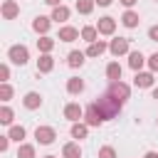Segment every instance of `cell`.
Masks as SVG:
<instances>
[{"mask_svg":"<svg viewBox=\"0 0 158 158\" xmlns=\"http://www.w3.org/2000/svg\"><path fill=\"white\" fill-rule=\"evenodd\" d=\"M94 104L99 106V111L104 114V118H106V121H109V118H116V116H118V111H121V106H123V101H121V99H116L109 89H106V91H104Z\"/></svg>","mask_w":158,"mask_h":158,"instance_id":"obj_1","label":"cell"},{"mask_svg":"<svg viewBox=\"0 0 158 158\" xmlns=\"http://www.w3.org/2000/svg\"><path fill=\"white\" fill-rule=\"evenodd\" d=\"M7 57H10V62L12 64H27V59H30V52H27V47L25 44H12L10 49H7Z\"/></svg>","mask_w":158,"mask_h":158,"instance_id":"obj_2","label":"cell"},{"mask_svg":"<svg viewBox=\"0 0 158 158\" xmlns=\"http://www.w3.org/2000/svg\"><path fill=\"white\" fill-rule=\"evenodd\" d=\"M84 121H86L89 126H101L106 118H104V114L99 111V106H96V104H89V106L84 109Z\"/></svg>","mask_w":158,"mask_h":158,"instance_id":"obj_3","label":"cell"},{"mask_svg":"<svg viewBox=\"0 0 158 158\" xmlns=\"http://www.w3.org/2000/svg\"><path fill=\"white\" fill-rule=\"evenodd\" d=\"M35 138H37V143H42V146H49V143L57 138V133H54L52 126H37V128H35Z\"/></svg>","mask_w":158,"mask_h":158,"instance_id":"obj_4","label":"cell"},{"mask_svg":"<svg viewBox=\"0 0 158 158\" xmlns=\"http://www.w3.org/2000/svg\"><path fill=\"white\" fill-rule=\"evenodd\" d=\"M109 52H111L114 57L128 54V40H126V37H116V40H111V44H109Z\"/></svg>","mask_w":158,"mask_h":158,"instance_id":"obj_5","label":"cell"},{"mask_svg":"<svg viewBox=\"0 0 158 158\" xmlns=\"http://www.w3.org/2000/svg\"><path fill=\"white\" fill-rule=\"evenodd\" d=\"M109 91H111L116 99H121V101H126V99H128V94H131L128 84H123L121 79H118V81H111V84H109Z\"/></svg>","mask_w":158,"mask_h":158,"instance_id":"obj_6","label":"cell"},{"mask_svg":"<svg viewBox=\"0 0 158 158\" xmlns=\"http://www.w3.org/2000/svg\"><path fill=\"white\" fill-rule=\"evenodd\" d=\"M96 30H99V35H114V30H116V20H114V17H99Z\"/></svg>","mask_w":158,"mask_h":158,"instance_id":"obj_7","label":"cell"},{"mask_svg":"<svg viewBox=\"0 0 158 158\" xmlns=\"http://www.w3.org/2000/svg\"><path fill=\"white\" fill-rule=\"evenodd\" d=\"M0 12H2V17H5V20H12V17H17V15H20V7H17V2H15V0H5V2H2V7H0Z\"/></svg>","mask_w":158,"mask_h":158,"instance_id":"obj_8","label":"cell"},{"mask_svg":"<svg viewBox=\"0 0 158 158\" xmlns=\"http://www.w3.org/2000/svg\"><path fill=\"white\" fill-rule=\"evenodd\" d=\"M133 84H136L138 89H148V86H153V74H151V72H136Z\"/></svg>","mask_w":158,"mask_h":158,"instance_id":"obj_9","label":"cell"},{"mask_svg":"<svg viewBox=\"0 0 158 158\" xmlns=\"http://www.w3.org/2000/svg\"><path fill=\"white\" fill-rule=\"evenodd\" d=\"M49 25H52V17H44V15H40V17H35V22H32V30H35V32H40V35H47Z\"/></svg>","mask_w":158,"mask_h":158,"instance_id":"obj_10","label":"cell"},{"mask_svg":"<svg viewBox=\"0 0 158 158\" xmlns=\"http://www.w3.org/2000/svg\"><path fill=\"white\" fill-rule=\"evenodd\" d=\"M106 49H109V44L101 42V40H96V42H91V44L86 47V57H101Z\"/></svg>","mask_w":158,"mask_h":158,"instance_id":"obj_11","label":"cell"},{"mask_svg":"<svg viewBox=\"0 0 158 158\" xmlns=\"http://www.w3.org/2000/svg\"><path fill=\"white\" fill-rule=\"evenodd\" d=\"M52 69H54L52 54H42V57L37 59V72H40V74H47V72H52Z\"/></svg>","mask_w":158,"mask_h":158,"instance_id":"obj_12","label":"cell"},{"mask_svg":"<svg viewBox=\"0 0 158 158\" xmlns=\"http://www.w3.org/2000/svg\"><path fill=\"white\" fill-rule=\"evenodd\" d=\"M64 116H67L69 121H79V118L84 116V109H81L79 104H67V106H64Z\"/></svg>","mask_w":158,"mask_h":158,"instance_id":"obj_13","label":"cell"},{"mask_svg":"<svg viewBox=\"0 0 158 158\" xmlns=\"http://www.w3.org/2000/svg\"><path fill=\"white\" fill-rule=\"evenodd\" d=\"M77 37H79V30H77V27H69V25L59 27V40H62V42H74Z\"/></svg>","mask_w":158,"mask_h":158,"instance_id":"obj_14","label":"cell"},{"mask_svg":"<svg viewBox=\"0 0 158 158\" xmlns=\"http://www.w3.org/2000/svg\"><path fill=\"white\" fill-rule=\"evenodd\" d=\"M84 57H86V52H79V49H74V52H69V57H67V64H69L72 69H77V67H81V64H84Z\"/></svg>","mask_w":158,"mask_h":158,"instance_id":"obj_15","label":"cell"},{"mask_svg":"<svg viewBox=\"0 0 158 158\" xmlns=\"http://www.w3.org/2000/svg\"><path fill=\"white\" fill-rule=\"evenodd\" d=\"M52 20H54V22H67V20H69V7H67V5H57V7L52 10Z\"/></svg>","mask_w":158,"mask_h":158,"instance_id":"obj_16","label":"cell"},{"mask_svg":"<svg viewBox=\"0 0 158 158\" xmlns=\"http://www.w3.org/2000/svg\"><path fill=\"white\" fill-rule=\"evenodd\" d=\"M143 54L141 52H128V67L133 69V72H141V67H143Z\"/></svg>","mask_w":158,"mask_h":158,"instance_id":"obj_17","label":"cell"},{"mask_svg":"<svg viewBox=\"0 0 158 158\" xmlns=\"http://www.w3.org/2000/svg\"><path fill=\"white\" fill-rule=\"evenodd\" d=\"M121 22H123L126 27H136V25L141 22V17H138V12H133V10H126V12L121 15Z\"/></svg>","mask_w":158,"mask_h":158,"instance_id":"obj_18","label":"cell"},{"mask_svg":"<svg viewBox=\"0 0 158 158\" xmlns=\"http://www.w3.org/2000/svg\"><path fill=\"white\" fill-rule=\"evenodd\" d=\"M52 47H54V40H52V37L42 35V37L37 40V49H40L42 54H49V52H52Z\"/></svg>","mask_w":158,"mask_h":158,"instance_id":"obj_19","label":"cell"},{"mask_svg":"<svg viewBox=\"0 0 158 158\" xmlns=\"http://www.w3.org/2000/svg\"><path fill=\"white\" fill-rule=\"evenodd\" d=\"M25 106H27V109H40V106H42V96H40L37 91L25 94Z\"/></svg>","mask_w":158,"mask_h":158,"instance_id":"obj_20","label":"cell"},{"mask_svg":"<svg viewBox=\"0 0 158 158\" xmlns=\"http://www.w3.org/2000/svg\"><path fill=\"white\" fill-rule=\"evenodd\" d=\"M62 156H64V158H81V148H79V143H67V146L62 148Z\"/></svg>","mask_w":158,"mask_h":158,"instance_id":"obj_21","label":"cell"},{"mask_svg":"<svg viewBox=\"0 0 158 158\" xmlns=\"http://www.w3.org/2000/svg\"><path fill=\"white\" fill-rule=\"evenodd\" d=\"M106 77H109L111 81H118V79H121V64H118V62H111V64L106 67Z\"/></svg>","mask_w":158,"mask_h":158,"instance_id":"obj_22","label":"cell"},{"mask_svg":"<svg viewBox=\"0 0 158 158\" xmlns=\"http://www.w3.org/2000/svg\"><path fill=\"white\" fill-rule=\"evenodd\" d=\"M67 91H69V94H81V91H84V81L77 79V77H72V79L67 81Z\"/></svg>","mask_w":158,"mask_h":158,"instance_id":"obj_23","label":"cell"},{"mask_svg":"<svg viewBox=\"0 0 158 158\" xmlns=\"http://www.w3.org/2000/svg\"><path fill=\"white\" fill-rule=\"evenodd\" d=\"M86 131H89V123L74 121V126H72V136H74V138H86Z\"/></svg>","mask_w":158,"mask_h":158,"instance_id":"obj_24","label":"cell"},{"mask_svg":"<svg viewBox=\"0 0 158 158\" xmlns=\"http://www.w3.org/2000/svg\"><path fill=\"white\" fill-rule=\"evenodd\" d=\"M94 0H77V12H81V15H89L91 10H94Z\"/></svg>","mask_w":158,"mask_h":158,"instance_id":"obj_25","label":"cell"},{"mask_svg":"<svg viewBox=\"0 0 158 158\" xmlns=\"http://www.w3.org/2000/svg\"><path fill=\"white\" fill-rule=\"evenodd\" d=\"M96 35H99V30H96V27H81V40H86L89 44H91V42H96Z\"/></svg>","mask_w":158,"mask_h":158,"instance_id":"obj_26","label":"cell"},{"mask_svg":"<svg viewBox=\"0 0 158 158\" xmlns=\"http://www.w3.org/2000/svg\"><path fill=\"white\" fill-rule=\"evenodd\" d=\"M25 133H27V131H25V126H10V133H7V136H10L12 141H17V143H20V141L25 138Z\"/></svg>","mask_w":158,"mask_h":158,"instance_id":"obj_27","label":"cell"},{"mask_svg":"<svg viewBox=\"0 0 158 158\" xmlns=\"http://www.w3.org/2000/svg\"><path fill=\"white\" fill-rule=\"evenodd\" d=\"M12 116H15V114H12V109H10V106H2V109H0V123L10 126V123H12Z\"/></svg>","mask_w":158,"mask_h":158,"instance_id":"obj_28","label":"cell"},{"mask_svg":"<svg viewBox=\"0 0 158 158\" xmlns=\"http://www.w3.org/2000/svg\"><path fill=\"white\" fill-rule=\"evenodd\" d=\"M17 158H35V148H32L30 143H22V146L17 148Z\"/></svg>","mask_w":158,"mask_h":158,"instance_id":"obj_29","label":"cell"},{"mask_svg":"<svg viewBox=\"0 0 158 158\" xmlns=\"http://www.w3.org/2000/svg\"><path fill=\"white\" fill-rule=\"evenodd\" d=\"M0 99H2V101H10V99H12V86H10L7 81L0 84Z\"/></svg>","mask_w":158,"mask_h":158,"instance_id":"obj_30","label":"cell"},{"mask_svg":"<svg viewBox=\"0 0 158 158\" xmlns=\"http://www.w3.org/2000/svg\"><path fill=\"white\" fill-rule=\"evenodd\" d=\"M99 158H116V151L111 146H104V148H99Z\"/></svg>","mask_w":158,"mask_h":158,"instance_id":"obj_31","label":"cell"},{"mask_svg":"<svg viewBox=\"0 0 158 158\" xmlns=\"http://www.w3.org/2000/svg\"><path fill=\"white\" fill-rule=\"evenodd\" d=\"M148 67H151V72H158V52L148 57Z\"/></svg>","mask_w":158,"mask_h":158,"instance_id":"obj_32","label":"cell"},{"mask_svg":"<svg viewBox=\"0 0 158 158\" xmlns=\"http://www.w3.org/2000/svg\"><path fill=\"white\" fill-rule=\"evenodd\" d=\"M7 79H10V67L2 64V67H0V81H7Z\"/></svg>","mask_w":158,"mask_h":158,"instance_id":"obj_33","label":"cell"},{"mask_svg":"<svg viewBox=\"0 0 158 158\" xmlns=\"http://www.w3.org/2000/svg\"><path fill=\"white\" fill-rule=\"evenodd\" d=\"M10 141H12L10 136H0V151H2V153L7 151V146H10Z\"/></svg>","mask_w":158,"mask_h":158,"instance_id":"obj_34","label":"cell"},{"mask_svg":"<svg viewBox=\"0 0 158 158\" xmlns=\"http://www.w3.org/2000/svg\"><path fill=\"white\" fill-rule=\"evenodd\" d=\"M148 37H151L153 42H158V25H153V27L148 30Z\"/></svg>","mask_w":158,"mask_h":158,"instance_id":"obj_35","label":"cell"},{"mask_svg":"<svg viewBox=\"0 0 158 158\" xmlns=\"http://www.w3.org/2000/svg\"><path fill=\"white\" fill-rule=\"evenodd\" d=\"M118 2H121V5H126V7H133L138 0H118Z\"/></svg>","mask_w":158,"mask_h":158,"instance_id":"obj_36","label":"cell"},{"mask_svg":"<svg viewBox=\"0 0 158 158\" xmlns=\"http://www.w3.org/2000/svg\"><path fill=\"white\" fill-rule=\"evenodd\" d=\"M47 5H52V7H57V5H62V0H44Z\"/></svg>","mask_w":158,"mask_h":158,"instance_id":"obj_37","label":"cell"},{"mask_svg":"<svg viewBox=\"0 0 158 158\" xmlns=\"http://www.w3.org/2000/svg\"><path fill=\"white\" fill-rule=\"evenodd\" d=\"M96 5H101V7H106V5H111V0H94Z\"/></svg>","mask_w":158,"mask_h":158,"instance_id":"obj_38","label":"cell"},{"mask_svg":"<svg viewBox=\"0 0 158 158\" xmlns=\"http://www.w3.org/2000/svg\"><path fill=\"white\" fill-rule=\"evenodd\" d=\"M143 158H158V153H153V151H148V153H146Z\"/></svg>","mask_w":158,"mask_h":158,"instance_id":"obj_39","label":"cell"},{"mask_svg":"<svg viewBox=\"0 0 158 158\" xmlns=\"http://www.w3.org/2000/svg\"><path fill=\"white\" fill-rule=\"evenodd\" d=\"M153 99H158V89H153Z\"/></svg>","mask_w":158,"mask_h":158,"instance_id":"obj_40","label":"cell"},{"mask_svg":"<svg viewBox=\"0 0 158 158\" xmlns=\"http://www.w3.org/2000/svg\"><path fill=\"white\" fill-rule=\"evenodd\" d=\"M44 158H57V156H44Z\"/></svg>","mask_w":158,"mask_h":158,"instance_id":"obj_41","label":"cell"}]
</instances>
